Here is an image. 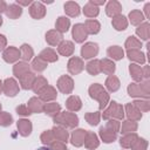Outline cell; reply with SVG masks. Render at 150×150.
Listing matches in <instances>:
<instances>
[{"label":"cell","instance_id":"cell-1","mask_svg":"<svg viewBox=\"0 0 150 150\" xmlns=\"http://www.w3.org/2000/svg\"><path fill=\"white\" fill-rule=\"evenodd\" d=\"M89 91H90L91 97H95V98H98L100 100V108L102 109L107 104V102H108V98H109L108 94L100 86H97V84H94L93 87H90Z\"/></svg>","mask_w":150,"mask_h":150},{"label":"cell","instance_id":"cell-2","mask_svg":"<svg viewBox=\"0 0 150 150\" xmlns=\"http://www.w3.org/2000/svg\"><path fill=\"white\" fill-rule=\"evenodd\" d=\"M59 89L62 93H69L73 89V81L68 76H63L59 80Z\"/></svg>","mask_w":150,"mask_h":150},{"label":"cell","instance_id":"cell-3","mask_svg":"<svg viewBox=\"0 0 150 150\" xmlns=\"http://www.w3.org/2000/svg\"><path fill=\"white\" fill-rule=\"evenodd\" d=\"M111 115H114V116H116V117H118V118H122V117H123V109H122V107H120V105H117L115 102H112L111 107L105 111L104 117L107 118V117H109V116H111Z\"/></svg>","mask_w":150,"mask_h":150},{"label":"cell","instance_id":"cell-4","mask_svg":"<svg viewBox=\"0 0 150 150\" xmlns=\"http://www.w3.org/2000/svg\"><path fill=\"white\" fill-rule=\"evenodd\" d=\"M73 35H74V39L77 41V42H81L86 39L87 36V32L84 29V26L83 25H76L74 27V30H73Z\"/></svg>","mask_w":150,"mask_h":150},{"label":"cell","instance_id":"cell-5","mask_svg":"<svg viewBox=\"0 0 150 150\" xmlns=\"http://www.w3.org/2000/svg\"><path fill=\"white\" fill-rule=\"evenodd\" d=\"M128 90H129V95L130 96H143V97H148L149 96V94H146L144 91V89L142 88L141 84H138V86L137 84H130Z\"/></svg>","mask_w":150,"mask_h":150},{"label":"cell","instance_id":"cell-6","mask_svg":"<svg viewBox=\"0 0 150 150\" xmlns=\"http://www.w3.org/2000/svg\"><path fill=\"white\" fill-rule=\"evenodd\" d=\"M59 123L67 124L68 127H74L77 124V117L71 115V114H63L61 118H57Z\"/></svg>","mask_w":150,"mask_h":150},{"label":"cell","instance_id":"cell-7","mask_svg":"<svg viewBox=\"0 0 150 150\" xmlns=\"http://www.w3.org/2000/svg\"><path fill=\"white\" fill-rule=\"evenodd\" d=\"M16 91H18L16 82H15L13 79L6 80V82H5V93H6L8 96H14Z\"/></svg>","mask_w":150,"mask_h":150},{"label":"cell","instance_id":"cell-8","mask_svg":"<svg viewBox=\"0 0 150 150\" xmlns=\"http://www.w3.org/2000/svg\"><path fill=\"white\" fill-rule=\"evenodd\" d=\"M96 53H97V46L95 43H87L82 48V55L86 59H88L90 56H94Z\"/></svg>","mask_w":150,"mask_h":150},{"label":"cell","instance_id":"cell-9","mask_svg":"<svg viewBox=\"0 0 150 150\" xmlns=\"http://www.w3.org/2000/svg\"><path fill=\"white\" fill-rule=\"evenodd\" d=\"M30 14H32L34 18H36V19L42 18V16L45 15V7H43L41 4L35 2V4L30 7Z\"/></svg>","mask_w":150,"mask_h":150},{"label":"cell","instance_id":"cell-10","mask_svg":"<svg viewBox=\"0 0 150 150\" xmlns=\"http://www.w3.org/2000/svg\"><path fill=\"white\" fill-rule=\"evenodd\" d=\"M128 56H129L130 60H135V61L141 62V63H144V61H145V57H144L143 53L139 52L138 49H131V50H129L128 52Z\"/></svg>","mask_w":150,"mask_h":150},{"label":"cell","instance_id":"cell-11","mask_svg":"<svg viewBox=\"0 0 150 150\" xmlns=\"http://www.w3.org/2000/svg\"><path fill=\"white\" fill-rule=\"evenodd\" d=\"M19 55H20L19 50H16L15 48H9L4 53V59L8 62H13L19 57Z\"/></svg>","mask_w":150,"mask_h":150},{"label":"cell","instance_id":"cell-12","mask_svg":"<svg viewBox=\"0 0 150 150\" xmlns=\"http://www.w3.org/2000/svg\"><path fill=\"white\" fill-rule=\"evenodd\" d=\"M69 70H70L71 73H74V74L81 71V70H82V62H81V60L77 59V57L71 59V60L69 61Z\"/></svg>","mask_w":150,"mask_h":150},{"label":"cell","instance_id":"cell-13","mask_svg":"<svg viewBox=\"0 0 150 150\" xmlns=\"http://www.w3.org/2000/svg\"><path fill=\"white\" fill-rule=\"evenodd\" d=\"M130 73L134 77V80L136 81H142L143 79V71H142V68L137 64H130Z\"/></svg>","mask_w":150,"mask_h":150},{"label":"cell","instance_id":"cell-14","mask_svg":"<svg viewBox=\"0 0 150 150\" xmlns=\"http://www.w3.org/2000/svg\"><path fill=\"white\" fill-rule=\"evenodd\" d=\"M127 112H128V116L132 120H139L142 117V114L139 112V110L134 104H128L127 105Z\"/></svg>","mask_w":150,"mask_h":150},{"label":"cell","instance_id":"cell-15","mask_svg":"<svg viewBox=\"0 0 150 150\" xmlns=\"http://www.w3.org/2000/svg\"><path fill=\"white\" fill-rule=\"evenodd\" d=\"M86 131H83V130H77V131H75L74 134H73V138H71V142H73V144L74 145H81L82 144V142L84 141V136H86Z\"/></svg>","mask_w":150,"mask_h":150},{"label":"cell","instance_id":"cell-16","mask_svg":"<svg viewBox=\"0 0 150 150\" xmlns=\"http://www.w3.org/2000/svg\"><path fill=\"white\" fill-rule=\"evenodd\" d=\"M121 11V5L116 1H111L108 4V7H107V14L112 16V15H116L118 14Z\"/></svg>","mask_w":150,"mask_h":150},{"label":"cell","instance_id":"cell-17","mask_svg":"<svg viewBox=\"0 0 150 150\" xmlns=\"http://www.w3.org/2000/svg\"><path fill=\"white\" fill-rule=\"evenodd\" d=\"M129 16H130V20H131V23L132 25H138V23H141L144 20V16H143L142 12L141 11H137V9L130 12Z\"/></svg>","mask_w":150,"mask_h":150},{"label":"cell","instance_id":"cell-18","mask_svg":"<svg viewBox=\"0 0 150 150\" xmlns=\"http://www.w3.org/2000/svg\"><path fill=\"white\" fill-rule=\"evenodd\" d=\"M137 139V135L136 134H130L125 137H123L121 139V145L124 148H131V145L135 143V141Z\"/></svg>","mask_w":150,"mask_h":150},{"label":"cell","instance_id":"cell-19","mask_svg":"<svg viewBox=\"0 0 150 150\" xmlns=\"http://www.w3.org/2000/svg\"><path fill=\"white\" fill-rule=\"evenodd\" d=\"M112 25L115 26L116 29H118V30H123V29H125L128 22H127V20H125L124 16H121V15H120V16H116V18L112 20Z\"/></svg>","mask_w":150,"mask_h":150},{"label":"cell","instance_id":"cell-20","mask_svg":"<svg viewBox=\"0 0 150 150\" xmlns=\"http://www.w3.org/2000/svg\"><path fill=\"white\" fill-rule=\"evenodd\" d=\"M149 32H150V29H149V23H148V22L141 25V26L137 28V30H136V33H137L143 40H148V39H149Z\"/></svg>","mask_w":150,"mask_h":150},{"label":"cell","instance_id":"cell-21","mask_svg":"<svg viewBox=\"0 0 150 150\" xmlns=\"http://www.w3.org/2000/svg\"><path fill=\"white\" fill-rule=\"evenodd\" d=\"M67 107L70 110H79L81 108V101H80V98L76 97V96L69 97L68 101H67Z\"/></svg>","mask_w":150,"mask_h":150},{"label":"cell","instance_id":"cell-22","mask_svg":"<svg viewBox=\"0 0 150 150\" xmlns=\"http://www.w3.org/2000/svg\"><path fill=\"white\" fill-rule=\"evenodd\" d=\"M101 136L103 138L104 142L109 143V142H112L115 138H116V132L111 131V130H107L105 128H101Z\"/></svg>","mask_w":150,"mask_h":150},{"label":"cell","instance_id":"cell-23","mask_svg":"<svg viewBox=\"0 0 150 150\" xmlns=\"http://www.w3.org/2000/svg\"><path fill=\"white\" fill-rule=\"evenodd\" d=\"M64 8H66V13L69 14V15H71V16L77 15L79 12H80L79 6H77V4H75V2H67V4L64 5Z\"/></svg>","mask_w":150,"mask_h":150},{"label":"cell","instance_id":"cell-24","mask_svg":"<svg viewBox=\"0 0 150 150\" xmlns=\"http://www.w3.org/2000/svg\"><path fill=\"white\" fill-rule=\"evenodd\" d=\"M73 43L69 42V41H66V42H62L59 47V52L63 55H70L73 53Z\"/></svg>","mask_w":150,"mask_h":150},{"label":"cell","instance_id":"cell-25","mask_svg":"<svg viewBox=\"0 0 150 150\" xmlns=\"http://www.w3.org/2000/svg\"><path fill=\"white\" fill-rule=\"evenodd\" d=\"M105 84H107V88H108L110 91H115V90H117V89L120 88V81H118L117 77H115V76L108 77Z\"/></svg>","mask_w":150,"mask_h":150},{"label":"cell","instance_id":"cell-26","mask_svg":"<svg viewBox=\"0 0 150 150\" xmlns=\"http://www.w3.org/2000/svg\"><path fill=\"white\" fill-rule=\"evenodd\" d=\"M18 127H19V129H20V131H21V134L23 136H26V135H28L30 132V123H29V121H25V120L19 121Z\"/></svg>","mask_w":150,"mask_h":150},{"label":"cell","instance_id":"cell-27","mask_svg":"<svg viewBox=\"0 0 150 150\" xmlns=\"http://www.w3.org/2000/svg\"><path fill=\"white\" fill-rule=\"evenodd\" d=\"M108 54H109L111 57L116 59V60H120L121 57H123V50H122L120 47H117V46L109 48V49H108Z\"/></svg>","mask_w":150,"mask_h":150},{"label":"cell","instance_id":"cell-28","mask_svg":"<svg viewBox=\"0 0 150 150\" xmlns=\"http://www.w3.org/2000/svg\"><path fill=\"white\" fill-rule=\"evenodd\" d=\"M56 27L61 32H67L68 27H69V20L67 18H59V20L56 22Z\"/></svg>","mask_w":150,"mask_h":150},{"label":"cell","instance_id":"cell-29","mask_svg":"<svg viewBox=\"0 0 150 150\" xmlns=\"http://www.w3.org/2000/svg\"><path fill=\"white\" fill-rule=\"evenodd\" d=\"M86 27H87V30L89 33H97L100 30V25L97 21H94V20H88L86 22Z\"/></svg>","mask_w":150,"mask_h":150},{"label":"cell","instance_id":"cell-30","mask_svg":"<svg viewBox=\"0 0 150 150\" xmlns=\"http://www.w3.org/2000/svg\"><path fill=\"white\" fill-rule=\"evenodd\" d=\"M101 69H102L104 73H107V74H111V73L115 70V64H114L111 61H109V60H103V61H102V67H101Z\"/></svg>","mask_w":150,"mask_h":150},{"label":"cell","instance_id":"cell-31","mask_svg":"<svg viewBox=\"0 0 150 150\" xmlns=\"http://www.w3.org/2000/svg\"><path fill=\"white\" fill-rule=\"evenodd\" d=\"M46 38H47V41H48L50 45H56V43L61 40V35H60L59 33H56V32H49V33L46 35Z\"/></svg>","mask_w":150,"mask_h":150},{"label":"cell","instance_id":"cell-32","mask_svg":"<svg viewBox=\"0 0 150 150\" xmlns=\"http://www.w3.org/2000/svg\"><path fill=\"white\" fill-rule=\"evenodd\" d=\"M125 47H128L129 49L131 48V49H138L139 47H141V42L137 40V39H135L134 36H130L128 40H127V42H125Z\"/></svg>","mask_w":150,"mask_h":150},{"label":"cell","instance_id":"cell-33","mask_svg":"<svg viewBox=\"0 0 150 150\" xmlns=\"http://www.w3.org/2000/svg\"><path fill=\"white\" fill-rule=\"evenodd\" d=\"M100 64V62L98 61H91L90 63H88V67H87V69H88V71L90 73V74H93V75H96L100 70H101V67L98 66Z\"/></svg>","mask_w":150,"mask_h":150},{"label":"cell","instance_id":"cell-34","mask_svg":"<svg viewBox=\"0 0 150 150\" xmlns=\"http://www.w3.org/2000/svg\"><path fill=\"white\" fill-rule=\"evenodd\" d=\"M137 129V124L135 122H130V121H127L123 123V127H122V132L123 134H127V132H130V131H135Z\"/></svg>","mask_w":150,"mask_h":150},{"label":"cell","instance_id":"cell-35","mask_svg":"<svg viewBox=\"0 0 150 150\" xmlns=\"http://www.w3.org/2000/svg\"><path fill=\"white\" fill-rule=\"evenodd\" d=\"M86 145L91 149V148H96L98 145V142H97V137L94 135V134H88V137H87V142H86Z\"/></svg>","mask_w":150,"mask_h":150},{"label":"cell","instance_id":"cell-36","mask_svg":"<svg viewBox=\"0 0 150 150\" xmlns=\"http://www.w3.org/2000/svg\"><path fill=\"white\" fill-rule=\"evenodd\" d=\"M146 146H148V143H146V141L145 139H143V138H141V139H136L135 141V143L131 145V148L134 149V150H146Z\"/></svg>","mask_w":150,"mask_h":150},{"label":"cell","instance_id":"cell-37","mask_svg":"<svg viewBox=\"0 0 150 150\" xmlns=\"http://www.w3.org/2000/svg\"><path fill=\"white\" fill-rule=\"evenodd\" d=\"M40 57H41V59H46V60H48V61H55V60L57 59V56L55 55V53H54L53 50H50V49L43 50V52L41 53Z\"/></svg>","mask_w":150,"mask_h":150},{"label":"cell","instance_id":"cell-38","mask_svg":"<svg viewBox=\"0 0 150 150\" xmlns=\"http://www.w3.org/2000/svg\"><path fill=\"white\" fill-rule=\"evenodd\" d=\"M21 14V8L20 7H16L15 5H12V6H9V8H8V11H7V15L8 16H11V18H16L18 15H20Z\"/></svg>","mask_w":150,"mask_h":150},{"label":"cell","instance_id":"cell-39","mask_svg":"<svg viewBox=\"0 0 150 150\" xmlns=\"http://www.w3.org/2000/svg\"><path fill=\"white\" fill-rule=\"evenodd\" d=\"M84 13H86V15H88V16H94V15H96V14L98 13V9H97V7H94L93 4L90 2V4H88V5L86 6Z\"/></svg>","mask_w":150,"mask_h":150},{"label":"cell","instance_id":"cell-40","mask_svg":"<svg viewBox=\"0 0 150 150\" xmlns=\"http://www.w3.org/2000/svg\"><path fill=\"white\" fill-rule=\"evenodd\" d=\"M134 105L136 108H139L138 110H141V111H148L150 103L148 101H136V102H134Z\"/></svg>","mask_w":150,"mask_h":150},{"label":"cell","instance_id":"cell-41","mask_svg":"<svg viewBox=\"0 0 150 150\" xmlns=\"http://www.w3.org/2000/svg\"><path fill=\"white\" fill-rule=\"evenodd\" d=\"M55 96H56V94H55L54 89H53V88H50V87H47V88L42 91V98H45V100L54 98Z\"/></svg>","mask_w":150,"mask_h":150},{"label":"cell","instance_id":"cell-42","mask_svg":"<svg viewBox=\"0 0 150 150\" xmlns=\"http://www.w3.org/2000/svg\"><path fill=\"white\" fill-rule=\"evenodd\" d=\"M29 107L33 111H40L42 109V104L38 98H32L29 101Z\"/></svg>","mask_w":150,"mask_h":150},{"label":"cell","instance_id":"cell-43","mask_svg":"<svg viewBox=\"0 0 150 150\" xmlns=\"http://www.w3.org/2000/svg\"><path fill=\"white\" fill-rule=\"evenodd\" d=\"M86 118H87V121L89 122V124L95 125V124L98 123L100 114H98V112H95V114H87V115H86Z\"/></svg>","mask_w":150,"mask_h":150},{"label":"cell","instance_id":"cell-44","mask_svg":"<svg viewBox=\"0 0 150 150\" xmlns=\"http://www.w3.org/2000/svg\"><path fill=\"white\" fill-rule=\"evenodd\" d=\"M59 109H60V107L57 104H55V103L54 104H47V107L45 108L46 114H48V115H55V114H57Z\"/></svg>","mask_w":150,"mask_h":150},{"label":"cell","instance_id":"cell-45","mask_svg":"<svg viewBox=\"0 0 150 150\" xmlns=\"http://www.w3.org/2000/svg\"><path fill=\"white\" fill-rule=\"evenodd\" d=\"M22 56H23V59L25 60H29L30 57H32V54H33V52H32V49L29 48V46H27V45H25V46H22Z\"/></svg>","mask_w":150,"mask_h":150},{"label":"cell","instance_id":"cell-46","mask_svg":"<svg viewBox=\"0 0 150 150\" xmlns=\"http://www.w3.org/2000/svg\"><path fill=\"white\" fill-rule=\"evenodd\" d=\"M12 123V117L8 114H1L0 115V124L1 125H8Z\"/></svg>","mask_w":150,"mask_h":150},{"label":"cell","instance_id":"cell-47","mask_svg":"<svg viewBox=\"0 0 150 150\" xmlns=\"http://www.w3.org/2000/svg\"><path fill=\"white\" fill-rule=\"evenodd\" d=\"M28 73L27 71V67H26V64H16L15 66V68H14V73L16 74V76H21V74L22 73Z\"/></svg>","mask_w":150,"mask_h":150},{"label":"cell","instance_id":"cell-48","mask_svg":"<svg viewBox=\"0 0 150 150\" xmlns=\"http://www.w3.org/2000/svg\"><path fill=\"white\" fill-rule=\"evenodd\" d=\"M54 134H55V136L59 138V139H61V141H66L67 139V131H64V130H62V129H54Z\"/></svg>","mask_w":150,"mask_h":150},{"label":"cell","instance_id":"cell-49","mask_svg":"<svg viewBox=\"0 0 150 150\" xmlns=\"http://www.w3.org/2000/svg\"><path fill=\"white\" fill-rule=\"evenodd\" d=\"M107 129H109V130H111V131H114V132H117L118 129H120V123L116 122V121H111V122L108 123Z\"/></svg>","mask_w":150,"mask_h":150},{"label":"cell","instance_id":"cell-50","mask_svg":"<svg viewBox=\"0 0 150 150\" xmlns=\"http://www.w3.org/2000/svg\"><path fill=\"white\" fill-rule=\"evenodd\" d=\"M33 67H34V69H36V70H42V69L46 67V64H45L43 62H41L40 59H36V60L34 61V63H33Z\"/></svg>","mask_w":150,"mask_h":150},{"label":"cell","instance_id":"cell-51","mask_svg":"<svg viewBox=\"0 0 150 150\" xmlns=\"http://www.w3.org/2000/svg\"><path fill=\"white\" fill-rule=\"evenodd\" d=\"M16 111H18V114H21V115H28V114H30L29 110H28L26 107H23V105L18 107V108H16Z\"/></svg>","mask_w":150,"mask_h":150},{"label":"cell","instance_id":"cell-52","mask_svg":"<svg viewBox=\"0 0 150 150\" xmlns=\"http://www.w3.org/2000/svg\"><path fill=\"white\" fill-rule=\"evenodd\" d=\"M43 84H46V81H45L43 79H39V83H38V82H35V86H34V90H35V91L40 90V88H41Z\"/></svg>","mask_w":150,"mask_h":150},{"label":"cell","instance_id":"cell-53","mask_svg":"<svg viewBox=\"0 0 150 150\" xmlns=\"http://www.w3.org/2000/svg\"><path fill=\"white\" fill-rule=\"evenodd\" d=\"M142 71H143V75H144V77H149V67L148 66H145L144 67V69H142Z\"/></svg>","mask_w":150,"mask_h":150},{"label":"cell","instance_id":"cell-54","mask_svg":"<svg viewBox=\"0 0 150 150\" xmlns=\"http://www.w3.org/2000/svg\"><path fill=\"white\" fill-rule=\"evenodd\" d=\"M53 149H59V150H67L62 144H54L53 145Z\"/></svg>","mask_w":150,"mask_h":150},{"label":"cell","instance_id":"cell-55","mask_svg":"<svg viewBox=\"0 0 150 150\" xmlns=\"http://www.w3.org/2000/svg\"><path fill=\"white\" fill-rule=\"evenodd\" d=\"M5 43H6V40H5V38H4L2 35H0V49H2V47L5 46Z\"/></svg>","mask_w":150,"mask_h":150},{"label":"cell","instance_id":"cell-56","mask_svg":"<svg viewBox=\"0 0 150 150\" xmlns=\"http://www.w3.org/2000/svg\"><path fill=\"white\" fill-rule=\"evenodd\" d=\"M149 6H150V4H146L145 7H144V11H145V18H149Z\"/></svg>","mask_w":150,"mask_h":150},{"label":"cell","instance_id":"cell-57","mask_svg":"<svg viewBox=\"0 0 150 150\" xmlns=\"http://www.w3.org/2000/svg\"><path fill=\"white\" fill-rule=\"evenodd\" d=\"M5 7H6V4L5 2H0V12H2V11H5Z\"/></svg>","mask_w":150,"mask_h":150},{"label":"cell","instance_id":"cell-58","mask_svg":"<svg viewBox=\"0 0 150 150\" xmlns=\"http://www.w3.org/2000/svg\"><path fill=\"white\" fill-rule=\"evenodd\" d=\"M36 150H52L50 148H47V146H41V148H38Z\"/></svg>","mask_w":150,"mask_h":150},{"label":"cell","instance_id":"cell-59","mask_svg":"<svg viewBox=\"0 0 150 150\" xmlns=\"http://www.w3.org/2000/svg\"><path fill=\"white\" fill-rule=\"evenodd\" d=\"M1 22H2V20H1V16H0V25H1Z\"/></svg>","mask_w":150,"mask_h":150},{"label":"cell","instance_id":"cell-60","mask_svg":"<svg viewBox=\"0 0 150 150\" xmlns=\"http://www.w3.org/2000/svg\"><path fill=\"white\" fill-rule=\"evenodd\" d=\"M0 90H1V83H0Z\"/></svg>","mask_w":150,"mask_h":150}]
</instances>
